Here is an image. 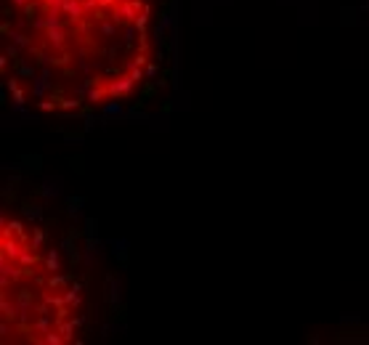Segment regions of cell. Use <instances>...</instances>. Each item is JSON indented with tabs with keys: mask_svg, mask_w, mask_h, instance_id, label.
<instances>
[{
	"mask_svg": "<svg viewBox=\"0 0 369 345\" xmlns=\"http://www.w3.org/2000/svg\"><path fill=\"white\" fill-rule=\"evenodd\" d=\"M154 69L151 0H0V82L16 109L85 117Z\"/></svg>",
	"mask_w": 369,
	"mask_h": 345,
	"instance_id": "cell-1",
	"label": "cell"
},
{
	"mask_svg": "<svg viewBox=\"0 0 369 345\" xmlns=\"http://www.w3.org/2000/svg\"><path fill=\"white\" fill-rule=\"evenodd\" d=\"M85 295L54 242L29 218L0 215V342L75 345Z\"/></svg>",
	"mask_w": 369,
	"mask_h": 345,
	"instance_id": "cell-2",
	"label": "cell"
}]
</instances>
